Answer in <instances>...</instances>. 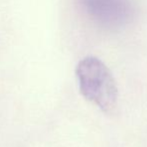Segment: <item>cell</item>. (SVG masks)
<instances>
[{
	"label": "cell",
	"instance_id": "6da1fadb",
	"mask_svg": "<svg viewBox=\"0 0 147 147\" xmlns=\"http://www.w3.org/2000/svg\"><path fill=\"white\" fill-rule=\"evenodd\" d=\"M76 76L81 94L104 112L116 107L118 89L109 68L99 58L87 56L76 66Z\"/></svg>",
	"mask_w": 147,
	"mask_h": 147
},
{
	"label": "cell",
	"instance_id": "7a4b0ae2",
	"mask_svg": "<svg viewBox=\"0 0 147 147\" xmlns=\"http://www.w3.org/2000/svg\"><path fill=\"white\" fill-rule=\"evenodd\" d=\"M93 15L107 22H120L126 18L128 8L124 0H83Z\"/></svg>",
	"mask_w": 147,
	"mask_h": 147
}]
</instances>
